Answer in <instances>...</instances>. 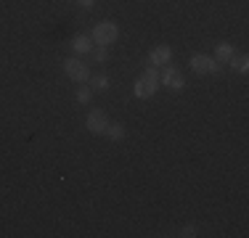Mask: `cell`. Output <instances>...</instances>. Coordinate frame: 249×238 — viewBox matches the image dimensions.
I'll use <instances>...</instances> for the list:
<instances>
[{"instance_id": "cell-5", "label": "cell", "mask_w": 249, "mask_h": 238, "mask_svg": "<svg viewBox=\"0 0 249 238\" xmlns=\"http://www.w3.org/2000/svg\"><path fill=\"white\" fill-rule=\"evenodd\" d=\"M85 127L90 130L93 135H104L106 127H109V117H106V111L93 109L90 114H88V119H85Z\"/></svg>"}, {"instance_id": "cell-11", "label": "cell", "mask_w": 249, "mask_h": 238, "mask_svg": "<svg viewBox=\"0 0 249 238\" xmlns=\"http://www.w3.org/2000/svg\"><path fill=\"white\" fill-rule=\"evenodd\" d=\"M231 58H233V48H231L228 43H217V48H215V61L228 64Z\"/></svg>"}, {"instance_id": "cell-15", "label": "cell", "mask_w": 249, "mask_h": 238, "mask_svg": "<svg viewBox=\"0 0 249 238\" xmlns=\"http://www.w3.org/2000/svg\"><path fill=\"white\" fill-rule=\"evenodd\" d=\"M180 236L183 238H194V236H196V228H194V225H186V228L180 230Z\"/></svg>"}, {"instance_id": "cell-17", "label": "cell", "mask_w": 249, "mask_h": 238, "mask_svg": "<svg viewBox=\"0 0 249 238\" xmlns=\"http://www.w3.org/2000/svg\"><path fill=\"white\" fill-rule=\"evenodd\" d=\"M80 5H82V8H93V5H96V0H80Z\"/></svg>"}, {"instance_id": "cell-9", "label": "cell", "mask_w": 249, "mask_h": 238, "mask_svg": "<svg viewBox=\"0 0 249 238\" xmlns=\"http://www.w3.org/2000/svg\"><path fill=\"white\" fill-rule=\"evenodd\" d=\"M104 135H106L109 140H114V143L124 140V124H120V122H109V127H106Z\"/></svg>"}, {"instance_id": "cell-3", "label": "cell", "mask_w": 249, "mask_h": 238, "mask_svg": "<svg viewBox=\"0 0 249 238\" xmlns=\"http://www.w3.org/2000/svg\"><path fill=\"white\" fill-rule=\"evenodd\" d=\"M64 71H67V77L72 82H88L90 80V69H88V64L82 61V58H67V61H64Z\"/></svg>"}, {"instance_id": "cell-8", "label": "cell", "mask_w": 249, "mask_h": 238, "mask_svg": "<svg viewBox=\"0 0 249 238\" xmlns=\"http://www.w3.org/2000/svg\"><path fill=\"white\" fill-rule=\"evenodd\" d=\"M72 51L77 53V56L90 53L93 51V37H88V34H77V37L72 40Z\"/></svg>"}, {"instance_id": "cell-7", "label": "cell", "mask_w": 249, "mask_h": 238, "mask_svg": "<svg viewBox=\"0 0 249 238\" xmlns=\"http://www.w3.org/2000/svg\"><path fill=\"white\" fill-rule=\"evenodd\" d=\"M210 64L212 58L204 56V53H194L191 56V71H196V74H210Z\"/></svg>"}, {"instance_id": "cell-14", "label": "cell", "mask_w": 249, "mask_h": 238, "mask_svg": "<svg viewBox=\"0 0 249 238\" xmlns=\"http://www.w3.org/2000/svg\"><path fill=\"white\" fill-rule=\"evenodd\" d=\"M90 98H93V90H90V87L82 85L80 90H77V101H80V103H90Z\"/></svg>"}, {"instance_id": "cell-4", "label": "cell", "mask_w": 249, "mask_h": 238, "mask_svg": "<svg viewBox=\"0 0 249 238\" xmlns=\"http://www.w3.org/2000/svg\"><path fill=\"white\" fill-rule=\"evenodd\" d=\"M162 69H164V71L159 74V85L170 87V90H175V93L186 87V80H183V74H180L175 67H170V64H167V67H162Z\"/></svg>"}, {"instance_id": "cell-6", "label": "cell", "mask_w": 249, "mask_h": 238, "mask_svg": "<svg viewBox=\"0 0 249 238\" xmlns=\"http://www.w3.org/2000/svg\"><path fill=\"white\" fill-rule=\"evenodd\" d=\"M173 61V48L170 45H157V48H151V53H149V64H154V67H167V64Z\"/></svg>"}, {"instance_id": "cell-10", "label": "cell", "mask_w": 249, "mask_h": 238, "mask_svg": "<svg viewBox=\"0 0 249 238\" xmlns=\"http://www.w3.org/2000/svg\"><path fill=\"white\" fill-rule=\"evenodd\" d=\"M90 90H96V93H104V90H109L111 87V80L106 74H96V77H90Z\"/></svg>"}, {"instance_id": "cell-13", "label": "cell", "mask_w": 249, "mask_h": 238, "mask_svg": "<svg viewBox=\"0 0 249 238\" xmlns=\"http://www.w3.org/2000/svg\"><path fill=\"white\" fill-rule=\"evenodd\" d=\"M228 64H233V69L239 71V74H247V71H249V58L247 56H233Z\"/></svg>"}, {"instance_id": "cell-16", "label": "cell", "mask_w": 249, "mask_h": 238, "mask_svg": "<svg viewBox=\"0 0 249 238\" xmlns=\"http://www.w3.org/2000/svg\"><path fill=\"white\" fill-rule=\"evenodd\" d=\"M220 71H223L220 61H215V58H212V64H210V74H220Z\"/></svg>"}, {"instance_id": "cell-2", "label": "cell", "mask_w": 249, "mask_h": 238, "mask_svg": "<svg viewBox=\"0 0 249 238\" xmlns=\"http://www.w3.org/2000/svg\"><path fill=\"white\" fill-rule=\"evenodd\" d=\"M90 37H93V45H106L109 48L117 37H120V27H117L114 21H98L96 27H93Z\"/></svg>"}, {"instance_id": "cell-1", "label": "cell", "mask_w": 249, "mask_h": 238, "mask_svg": "<svg viewBox=\"0 0 249 238\" xmlns=\"http://www.w3.org/2000/svg\"><path fill=\"white\" fill-rule=\"evenodd\" d=\"M157 90H159V71L154 67V69H146L143 74L135 80L133 93H135V98H151Z\"/></svg>"}, {"instance_id": "cell-12", "label": "cell", "mask_w": 249, "mask_h": 238, "mask_svg": "<svg viewBox=\"0 0 249 238\" xmlns=\"http://www.w3.org/2000/svg\"><path fill=\"white\" fill-rule=\"evenodd\" d=\"M90 58H93V64H104L106 58H109V48H106V45H93Z\"/></svg>"}]
</instances>
